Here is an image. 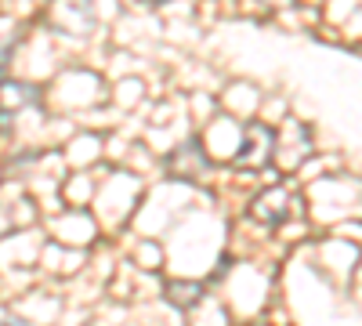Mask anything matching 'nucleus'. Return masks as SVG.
<instances>
[{"label":"nucleus","instance_id":"nucleus-1","mask_svg":"<svg viewBox=\"0 0 362 326\" xmlns=\"http://www.w3.org/2000/svg\"><path fill=\"white\" fill-rule=\"evenodd\" d=\"M268 149H272V138H268V131L254 127V131L247 134V141H243V163L261 167V163L268 160Z\"/></svg>","mask_w":362,"mask_h":326}]
</instances>
